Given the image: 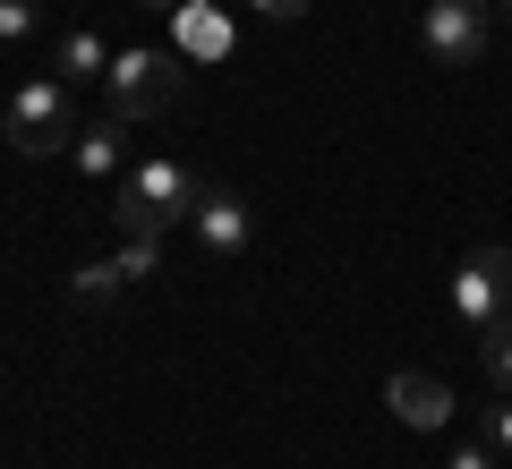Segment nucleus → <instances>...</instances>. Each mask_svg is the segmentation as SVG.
I'll return each instance as SVG.
<instances>
[{
  "label": "nucleus",
  "instance_id": "17",
  "mask_svg": "<svg viewBox=\"0 0 512 469\" xmlns=\"http://www.w3.org/2000/svg\"><path fill=\"white\" fill-rule=\"evenodd\" d=\"M495 18H504V26H512V0H495Z\"/></svg>",
  "mask_w": 512,
  "mask_h": 469
},
{
  "label": "nucleus",
  "instance_id": "12",
  "mask_svg": "<svg viewBox=\"0 0 512 469\" xmlns=\"http://www.w3.org/2000/svg\"><path fill=\"white\" fill-rule=\"evenodd\" d=\"M111 265H120L128 282H154V273H163V239H120V256H111Z\"/></svg>",
  "mask_w": 512,
  "mask_h": 469
},
{
  "label": "nucleus",
  "instance_id": "14",
  "mask_svg": "<svg viewBox=\"0 0 512 469\" xmlns=\"http://www.w3.org/2000/svg\"><path fill=\"white\" fill-rule=\"evenodd\" d=\"M487 444L512 461V393H495V401H487Z\"/></svg>",
  "mask_w": 512,
  "mask_h": 469
},
{
  "label": "nucleus",
  "instance_id": "9",
  "mask_svg": "<svg viewBox=\"0 0 512 469\" xmlns=\"http://www.w3.org/2000/svg\"><path fill=\"white\" fill-rule=\"evenodd\" d=\"M52 60H60V86H94V77H111V43L103 35H94V26H86V35H60L52 43Z\"/></svg>",
  "mask_w": 512,
  "mask_h": 469
},
{
  "label": "nucleus",
  "instance_id": "16",
  "mask_svg": "<svg viewBox=\"0 0 512 469\" xmlns=\"http://www.w3.org/2000/svg\"><path fill=\"white\" fill-rule=\"evenodd\" d=\"M444 469H495V444H487V435H478V444H453V461H444Z\"/></svg>",
  "mask_w": 512,
  "mask_h": 469
},
{
  "label": "nucleus",
  "instance_id": "1",
  "mask_svg": "<svg viewBox=\"0 0 512 469\" xmlns=\"http://www.w3.org/2000/svg\"><path fill=\"white\" fill-rule=\"evenodd\" d=\"M205 197V180L188 163H171V154H154V163H128L120 197H111V222H120V239H163L171 222H188Z\"/></svg>",
  "mask_w": 512,
  "mask_h": 469
},
{
  "label": "nucleus",
  "instance_id": "18",
  "mask_svg": "<svg viewBox=\"0 0 512 469\" xmlns=\"http://www.w3.org/2000/svg\"><path fill=\"white\" fill-rule=\"evenodd\" d=\"M146 9H180V0H146Z\"/></svg>",
  "mask_w": 512,
  "mask_h": 469
},
{
  "label": "nucleus",
  "instance_id": "4",
  "mask_svg": "<svg viewBox=\"0 0 512 469\" xmlns=\"http://www.w3.org/2000/svg\"><path fill=\"white\" fill-rule=\"evenodd\" d=\"M453 316L470 333H495L512 316V248L504 239H478V248L453 265Z\"/></svg>",
  "mask_w": 512,
  "mask_h": 469
},
{
  "label": "nucleus",
  "instance_id": "7",
  "mask_svg": "<svg viewBox=\"0 0 512 469\" xmlns=\"http://www.w3.org/2000/svg\"><path fill=\"white\" fill-rule=\"evenodd\" d=\"M188 231H197L214 256H248L256 214H248V197H231V188H205V197H197V214H188Z\"/></svg>",
  "mask_w": 512,
  "mask_h": 469
},
{
  "label": "nucleus",
  "instance_id": "2",
  "mask_svg": "<svg viewBox=\"0 0 512 469\" xmlns=\"http://www.w3.org/2000/svg\"><path fill=\"white\" fill-rule=\"evenodd\" d=\"M180 77H188V60L180 52H111V77H103V120H120V128H137V120H154V111H171L180 103Z\"/></svg>",
  "mask_w": 512,
  "mask_h": 469
},
{
  "label": "nucleus",
  "instance_id": "15",
  "mask_svg": "<svg viewBox=\"0 0 512 469\" xmlns=\"http://www.w3.org/2000/svg\"><path fill=\"white\" fill-rule=\"evenodd\" d=\"M248 9H256V18H265V26H291V18H308L316 0H248Z\"/></svg>",
  "mask_w": 512,
  "mask_h": 469
},
{
  "label": "nucleus",
  "instance_id": "3",
  "mask_svg": "<svg viewBox=\"0 0 512 469\" xmlns=\"http://www.w3.org/2000/svg\"><path fill=\"white\" fill-rule=\"evenodd\" d=\"M9 145H18L26 163L69 154V145H77V103H69L60 77H26V86L9 94Z\"/></svg>",
  "mask_w": 512,
  "mask_h": 469
},
{
  "label": "nucleus",
  "instance_id": "11",
  "mask_svg": "<svg viewBox=\"0 0 512 469\" xmlns=\"http://www.w3.org/2000/svg\"><path fill=\"white\" fill-rule=\"evenodd\" d=\"M478 359H487V384L495 393H512V316L495 333H478Z\"/></svg>",
  "mask_w": 512,
  "mask_h": 469
},
{
  "label": "nucleus",
  "instance_id": "6",
  "mask_svg": "<svg viewBox=\"0 0 512 469\" xmlns=\"http://www.w3.org/2000/svg\"><path fill=\"white\" fill-rule=\"evenodd\" d=\"M384 401H393V418H402V427H419V435L453 427V384L427 376V367H402V376L384 384Z\"/></svg>",
  "mask_w": 512,
  "mask_h": 469
},
{
  "label": "nucleus",
  "instance_id": "10",
  "mask_svg": "<svg viewBox=\"0 0 512 469\" xmlns=\"http://www.w3.org/2000/svg\"><path fill=\"white\" fill-rule=\"evenodd\" d=\"M120 290H128V273H120V265H111V256H103V265H77L69 299H77V307H111V299H120Z\"/></svg>",
  "mask_w": 512,
  "mask_h": 469
},
{
  "label": "nucleus",
  "instance_id": "5",
  "mask_svg": "<svg viewBox=\"0 0 512 469\" xmlns=\"http://www.w3.org/2000/svg\"><path fill=\"white\" fill-rule=\"evenodd\" d=\"M419 43H427V60H444V69H470V60H487V43H495V9L487 0H427Z\"/></svg>",
  "mask_w": 512,
  "mask_h": 469
},
{
  "label": "nucleus",
  "instance_id": "13",
  "mask_svg": "<svg viewBox=\"0 0 512 469\" xmlns=\"http://www.w3.org/2000/svg\"><path fill=\"white\" fill-rule=\"evenodd\" d=\"M43 26V0H0V43H26Z\"/></svg>",
  "mask_w": 512,
  "mask_h": 469
},
{
  "label": "nucleus",
  "instance_id": "8",
  "mask_svg": "<svg viewBox=\"0 0 512 469\" xmlns=\"http://www.w3.org/2000/svg\"><path fill=\"white\" fill-rule=\"evenodd\" d=\"M120 145H128V128H120V120H94V128H77V145H69L77 180H111V188H120V180H128Z\"/></svg>",
  "mask_w": 512,
  "mask_h": 469
}]
</instances>
